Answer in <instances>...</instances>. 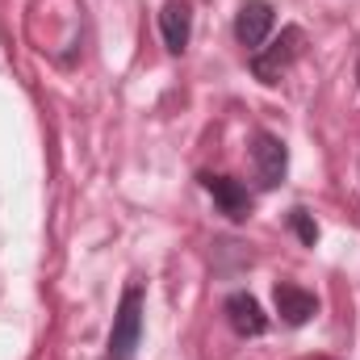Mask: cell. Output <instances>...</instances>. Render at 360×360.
Here are the masks:
<instances>
[{"label":"cell","instance_id":"cell-1","mask_svg":"<svg viewBox=\"0 0 360 360\" xmlns=\"http://www.w3.org/2000/svg\"><path fill=\"white\" fill-rule=\"evenodd\" d=\"M143 314H147V289L139 276L126 281L117 310H113V327H109V360H134L143 344Z\"/></svg>","mask_w":360,"mask_h":360},{"label":"cell","instance_id":"cell-2","mask_svg":"<svg viewBox=\"0 0 360 360\" xmlns=\"http://www.w3.org/2000/svg\"><path fill=\"white\" fill-rule=\"evenodd\" d=\"M302 51H306V30L302 25H281L276 38H269L260 51L248 55V68L260 84H281L285 72L302 59Z\"/></svg>","mask_w":360,"mask_h":360},{"label":"cell","instance_id":"cell-3","mask_svg":"<svg viewBox=\"0 0 360 360\" xmlns=\"http://www.w3.org/2000/svg\"><path fill=\"white\" fill-rule=\"evenodd\" d=\"M252 168H256V184L260 188H281L285 176H289V147L272 130H256L252 134Z\"/></svg>","mask_w":360,"mask_h":360},{"label":"cell","instance_id":"cell-4","mask_svg":"<svg viewBox=\"0 0 360 360\" xmlns=\"http://www.w3.org/2000/svg\"><path fill=\"white\" fill-rule=\"evenodd\" d=\"M201 188L214 197V205H218V214H226L231 222H248L252 218V205H256V197H252V188L243 184V180L226 176V172H201Z\"/></svg>","mask_w":360,"mask_h":360},{"label":"cell","instance_id":"cell-5","mask_svg":"<svg viewBox=\"0 0 360 360\" xmlns=\"http://www.w3.org/2000/svg\"><path fill=\"white\" fill-rule=\"evenodd\" d=\"M272 25H276L272 0H243L239 13H235V42L252 55V51H260L272 38Z\"/></svg>","mask_w":360,"mask_h":360},{"label":"cell","instance_id":"cell-6","mask_svg":"<svg viewBox=\"0 0 360 360\" xmlns=\"http://www.w3.org/2000/svg\"><path fill=\"white\" fill-rule=\"evenodd\" d=\"M222 314H226L231 331H235V335H243V340H260V335L269 331V314H264V306L256 302V293H248V289L226 293Z\"/></svg>","mask_w":360,"mask_h":360},{"label":"cell","instance_id":"cell-7","mask_svg":"<svg viewBox=\"0 0 360 360\" xmlns=\"http://www.w3.org/2000/svg\"><path fill=\"white\" fill-rule=\"evenodd\" d=\"M272 302H276V314L285 327H306L314 314H319V297L293 281H276L272 285Z\"/></svg>","mask_w":360,"mask_h":360},{"label":"cell","instance_id":"cell-8","mask_svg":"<svg viewBox=\"0 0 360 360\" xmlns=\"http://www.w3.org/2000/svg\"><path fill=\"white\" fill-rule=\"evenodd\" d=\"M160 38L168 55H184L193 42V4L188 0H164L160 8Z\"/></svg>","mask_w":360,"mask_h":360},{"label":"cell","instance_id":"cell-9","mask_svg":"<svg viewBox=\"0 0 360 360\" xmlns=\"http://www.w3.org/2000/svg\"><path fill=\"white\" fill-rule=\"evenodd\" d=\"M289 231L297 235V243H302V248H314V243H319V222H314V214H310V210H302V205H293V210H289Z\"/></svg>","mask_w":360,"mask_h":360},{"label":"cell","instance_id":"cell-10","mask_svg":"<svg viewBox=\"0 0 360 360\" xmlns=\"http://www.w3.org/2000/svg\"><path fill=\"white\" fill-rule=\"evenodd\" d=\"M356 89H360V59H356Z\"/></svg>","mask_w":360,"mask_h":360}]
</instances>
